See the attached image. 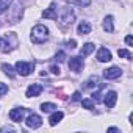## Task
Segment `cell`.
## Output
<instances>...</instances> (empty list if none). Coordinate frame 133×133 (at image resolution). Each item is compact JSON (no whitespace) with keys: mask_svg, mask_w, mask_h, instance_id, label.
Returning <instances> with one entry per match:
<instances>
[{"mask_svg":"<svg viewBox=\"0 0 133 133\" xmlns=\"http://www.w3.org/2000/svg\"><path fill=\"white\" fill-rule=\"evenodd\" d=\"M6 130H8V131H14L13 127H3V128H0V131H6Z\"/></svg>","mask_w":133,"mask_h":133,"instance_id":"cell-30","label":"cell"},{"mask_svg":"<svg viewBox=\"0 0 133 133\" xmlns=\"http://www.w3.org/2000/svg\"><path fill=\"white\" fill-rule=\"evenodd\" d=\"M63 116H64V114H63L61 111H55V113H52L50 117H49V124H50V125H56V124L63 119Z\"/></svg>","mask_w":133,"mask_h":133,"instance_id":"cell-16","label":"cell"},{"mask_svg":"<svg viewBox=\"0 0 133 133\" xmlns=\"http://www.w3.org/2000/svg\"><path fill=\"white\" fill-rule=\"evenodd\" d=\"M27 111V108H13L10 111V119L14 122H21L24 121V113Z\"/></svg>","mask_w":133,"mask_h":133,"instance_id":"cell-9","label":"cell"},{"mask_svg":"<svg viewBox=\"0 0 133 133\" xmlns=\"http://www.w3.org/2000/svg\"><path fill=\"white\" fill-rule=\"evenodd\" d=\"M49 39V28L44 25H36L31 30V41L35 44H42L44 41Z\"/></svg>","mask_w":133,"mask_h":133,"instance_id":"cell-2","label":"cell"},{"mask_svg":"<svg viewBox=\"0 0 133 133\" xmlns=\"http://www.w3.org/2000/svg\"><path fill=\"white\" fill-rule=\"evenodd\" d=\"M103 30L107 33H111L114 30V27H113V16H107L103 19Z\"/></svg>","mask_w":133,"mask_h":133,"instance_id":"cell-17","label":"cell"},{"mask_svg":"<svg viewBox=\"0 0 133 133\" xmlns=\"http://www.w3.org/2000/svg\"><path fill=\"white\" fill-rule=\"evenodd\" d=\"M111 52L107 49V47H100L99 52H97V59L100 63H107V61H111Z\"/></svg>","mask_w":133,"mask_h":133,"instance_id":"cell-11","label":"cell"},{"mask_svg":"<svg viewBox=\"0 0 133 133\" xmlns=\"http://www.w3.org/2000/svg\"><path fill=\"white\" fill-rule=\"evenodd\" d=\"M6 92H8V86L5 83H0V97H3Z\"/></svg>","mask_w":133,"mask_h":133,"instance_id":"cell-24","label":"cell"},{"mask_svg":"<svg viewBox=\"0 0 133 133\" xmlns=\"http://www.w3.org/2000/svg\"><path fill=\"white\" fill-rule=\"evenodd\" d=\"M55 108H56V105H55V103H50V102H44V103L41 105V111H42V113H52Z\"/></svg>","mask_w":133,"mask_h":133,"instance_id":"cell-19","label":"cell"},{"mask_svg":"<svg viewBox=\"0 0 133 133\" xmlns=\"http://www.w3.org/2000/svg\"><path fill=\"white\" fill-rule=\"evenodd\" d=\"M68 47H71V49H75V47H77V41H75V39H71V41L68 42Z\"/></svg>","mask_w":133,"mask_h":133,"instance_id":"cell-29","label":"cell"},{"mask_svg":"<svg viewBox=\"0 0 133 133\" xmlns=\"http://www.w3.org/2000/svg\"><path fill=\"white\" fill-rule=\"evenodd\" d=\"M74 3L82 5V6H88V5L91 3V0H74Z\"/></svg>","mask_w":133,"mask_h":133,"instance_id":"cell-25","label":"cell"},{"mask_svg":"<svg viewBox=\"0 0 133 133\" xmlns=\"http://www.w3.org/2000/svg\"><path fill=\"white\" fill-rule=\"evenodd\" d=\"M2 69H3V72H5V74L10 77V78H14V77H16V72H14V69L11 68V66H10L8 63H3V64H2Z\"/></svg>","mask_w":133,"mask_h":133,"instance_id":"cell-18","label":"cell"},{"mask_svg":"<svg viewBox=\"0 0 133 133\" xmlns=\"http://www.w3.org/2000/svg\"><path fill=\"white\" fill-rule=\"evenodd\" d=\"M117 55H119L121 58H125V59H131V53H130L128 50H125V49H119V50H117Z\"/></svg>","mask_w":133,"mask_h":133,"instance_id":"cell-21","label":"cell"},{"mask_svg":"<svg viewBox=\"0 0 133 133\" xmlns=\"http://www.w3.org/2000/svg\"><path fill=\"white\" fill-rule=\"evenodd\" d=\"M11 3H13V0H0V14L5 13L11 6Z\"/></svg>","mask_w":133,"mask_h":133,"instance_id":"cell-20","label":"cell"},{"mask_svg":"<svg viewBox=\"0 0 133 133\" xmlns=\"http://www.w3.org/2000/svg\"><path fill=\"white\" fill-rule=\"evenodd\" d=\"M42 86L39 85V83H33V85H30L28 88H27V97H38L41 92H42Z\"/></svg>","mask_w":133,"mask_h":133,"instance_id":"cell-10","label":"cell"},{"mask_svg":"<svg viewBox=\"0 0 133 133\" xmlns=\"http://www.w3.org/2000/svg\"><path fill=\"white\" fill-rule=\"evenodd\" d=\"M50 71H52V74H55V75H59V66H50Z\"/></svg>","mask_w":133,"mask_h":133,"instance_id":"cell-26","label":"cell"},{"mask_svg":"<svg viewBox=\"0 0 133 133\" xmlns=\"http://www.w3.org/2000/svg\"><path fill=\"white\" fill-rule=\"evenodd\" d=\"M66 59V53L64 52H58L56 55H55V61H58V63H63Z\"/></svg>","mask_w":133,"mask_h":133,"instance_id":"cell-23","label":"cell"},{"mask_svg":"<svg viewBox=\"0 0 133 133\" xmlns=\"http://www.w3.org/2000/svg\"><path fill=\"white\" fill-rule=\"evenodd\" d=\"M97 86H100V78L97 77V75H91L89 77V80L85 83V89H89V88H97Z\"/></svg>","mask_w":133,"mask_h":133,"instance_id":"cell-14","label":"cell"},{"mask_svg":"<svg viewBox=\"0 0 133 133\" xmlns=\"http://www.w3.org/2000/svg\"><path fill=\"white\" fill-rule=\"evenodd\" d=\"M35 69V63H27V61H17L16 63V72L22 77H27L33 72Z\"/></svg>","mask_w":133,"mask_h":133,"instance_id":"cell-3","label":"cell"},{"mask_svg":"<svg viewBox=\"0 0 133 133\" xmlns=\"http://www.w3.org/2000/svg\"><path fill=\"white\" fill-rule=\"evenodd\" d=\"M94 50H96V45H94L92 42H86V44L80 49V55H82V56H88V55L92 53Z\"/></svg>","mask_w":133,"mask_h":133,"instance_id":"cell-15","label":"cell"},{"mask_svg":"<svg viewBox=\"0 0 133 133\" xmlns=\"http://www.w3.org/2000/svg\"><path fill=\"white\" fill-rule=\"evenodd\" d=\"M125 44H127L128 47H131V44H133V38H131V35H128V36L125 38Z\"/></svg>","mask_w":133,"mask_h":133,"instance_id":"cell-28","label":"cell"},{"mask_svg":"<svg viewBox=\"0 0 133 133\" xmlns=\"http://www.w3.org/2000/svg\"><path fill=\"white\" fill-rule=\"evenodd\" d=\"M25 124H27V127H30V128H39V127L42 125V119H41L39 114L30 113L28 117H27V121H25Z\"/></svg>","mask_w":133,"mask_h":133,"instance_id":"cell-5","label":"cell"},{"mask_svg":"<svg viewBox=\"0 0 133 133\" xmlns=\"http://www.w3.org/2000/svg\"><path fill=\"white\" fill-rule=\"evenodd\" d=\"M108 131H119V128H117V127H110Z\"/></svg>","mask_w":133,"mask_h":133,"instance_id":"cell-31","label":"cell"},{"mask_svg":"<svg viewBox=\"0 0 133 133\" xmlns=\"http://www.w3.org/2000/svg\"><path fill=\"white\" fill-rule=\"evenodd\" d=\"M72 100H74V102H78V100H82V94H80L78 91H75V92H74V96H72Z\"/></svg>","mask_w":133,"mask_h":133,"instance_id":"cell-27","label":"cell"},{"mask_svg":"<svg viewBox=\"0 0 133 133\" xmlns=\"http://www.w3.org/2000/svg\"><path fill=\"white\" fill-rule=\"evenodd\" d=\"M116 100H117V92L116 91H108L103 97V103L108 107V108H113L116 105Z\"/></svg>","mask_w":133,"mask_h":133,"instance_id":"cell-8","label":"cell"},{"mask_svg":"<svg viewBox=\"0 0 133 133\" xmlns=\"http://www.w3.org/2000/svg\"><path fill=\"white\" fill-rule=\"evenodd\" d=\"M121 75H122V71L117 68V66H113V68L103 71V78H107V80H116Z\"/></svg>","mask_w":133,"mask_h":133,"instance_id":"cell-7","label":"cell"},{"mask_svg":"<svg viewBox=\"0 0 133 133\" xmlns=\"http://www.w3.org/2000/svg\"><path fill=\"white\" fill-rule=\"evenodd\" d=\"M17 47V36L14 33H8L6 36L0 38V50L3 53H10Z\"/></svg>","mask_w":133,"mask_h":133,"instance_id":"cell-1","label":"cell"},{"mask_svg":"<svg viewBox=\"0 0 133 133\" xmlns=\"http://www.w3.org/2000/svg\"><path fill=\"white\" fill-rule=\"evenodd\" d=\"M42 17H45V19H52V21H56V19H58V14H56V5L52 3V5L42 13Z\"/></svg>","mask_w":133,"mask_h":133,"instance_id":"cell-12","label":"cell"},{"mask_svg":"<svg viewBox=\"0 0 133 133\" xmlns=\"http://www.w3.org/2000/svg\"><path fill=\"white\" fill-rule=\"evenodd\" d=\"M82 105H83V108H86V110H92V108H94L92 99H83V100H82Z\"/></svg>","mask_w":133,"mask_h":133,"instance_id":"cell-22","label":"cell"},{"mask_svg":"<svg viewBox=\"0 0 133 133\" xmlns=\"http://www.w3.org/2000/svg\"><path fill=\"white\" fill-rule=\"evenodd\" d=\"M74 19H75L74 11H72L71 8H68V10L64 11V14H63V17H61V21H59V25H61V27H69V25H72V24H74Z\"/></svg>","mask_w":133,"mask_h":133,"instance_id":"cell-6","label":"cell"},{"mask_svg":"<svg viewBox=\"0 0 133 133\" xmlns=\"http://www.w3.org/2000/svg\"><path fill=\"white\" fill-rule=\"evenodd\" d=\"M77 33H78V35H89V33H91V24H89L88 21L80 22L78 27H77Z\"/></svg>","mask_w":133,"mask_h":133,"instance_id":"cell-13","label":"cell"},{"mask_svg":"<svg viewBox=\"0 0 133 133\" xmlns=\"http://www.w3.org/2000/svg\"><path fill=\"white\" fill-rule=\"evenodd\" d=\"M68 64H69V69L72 72H75V74H78L83 69V66H85V63H83V59L80 56H71V59H69Z\"/></svg>","mask_w":133,"mask_h":133,"instance_id":"cell-4","label":"cell"}]
</instances>
